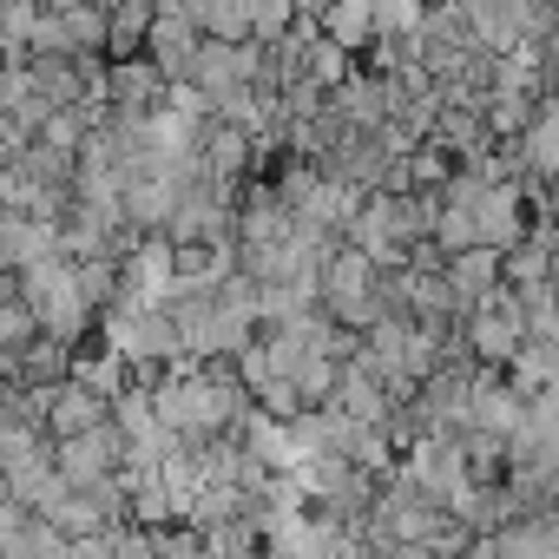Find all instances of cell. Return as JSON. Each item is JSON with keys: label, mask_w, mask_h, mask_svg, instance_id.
<instances>
[{"label": "cell", "mask_w": 559, "mask_h": 559, "mask_svg": "<svg viewBox=\"0 0 559 559\" xmlns=\"http://www.w3.org/2000/svg\"><path fill=\"white\" fill-rule=\"evenodd\" d=\"M454 284H461V290H487V284H493V263H487V257H467V263L454 270Z\"/></svg>", "instance_id": "8992f818"}, {"label": "cell", "mask_w": 559, "mask_h": 559, "mask_svg": "<svg viewBox=\"0 0 559 559\" xmlns=\"http://www.w3.org/2000/svg\"><path fill=\"white\" fill-rule=\"evenodd\" d=\"M369 21H376V14H369V0H336V8H330V34H336L343 47H356Z\"/></svg>", "instance_id": "277c9868"}, {"label": "cell", "mask_w": 559, "mask_h": 559, "mask_svg": "<svg viewBox=\"0 0 559 559\" xmlns=\"http://www.w3.org/2000/svg\"><path fill=\"white\" fill-rule=\"evenodd\" d=\"M106 421H112V395L86 389L80 376H67V382L40 389V428H47V441H73V435L106 428Z\"/></svg>", "instance_id": "7a4b0ae2"}, {"label": "cell", "mask_w": 559, "mask_h": 559, "mask_svg": "<svg viewBox=\"0 0 559 559\" xmlns=\"http://www.w3.org/2000/svg\"><path fill=\"white\" fill-rule=\"evenodd\" d=\"M47 257H67L60 224L27 217V211H0V270L21 276V270H34V263H47Z\"/></svg>", "instance_id": "3957f363"}, {"label": "cell", "mask_w": 559, "mask_h": 559, "mask_svg": "<svg viewBox=\"0 0 559 559\" xmlns=\"http://www.w3.org/2000/svg\"><path fill=\"white\" fill-rule=\"evenodd\" d=\"M474 343H480L487 356H513V323H500V317H480V323H474Z\"/></svg>", "instance_id": "5b68a950"}, {"label": "cell", "mask_w": 559, "mask_h": 559, "mask_svg": "<svg viewBox=\"0 0 559 559\" xmlns=\"http://www.w3.org/2000/svg\"><path fill=\"white\" fill-rule=\"evenodd\" d=\"M14 290H21V304L34 310V323H40V336H60L67 349L93 330V304L80 297V276H73V263L67 257H47V263H34V270H21L14 276Z\"/></svg>", "instance_id": "6da1fadb"}]
</instances>
